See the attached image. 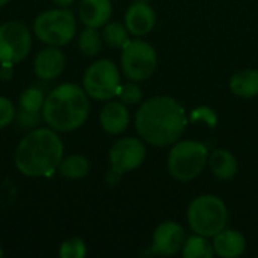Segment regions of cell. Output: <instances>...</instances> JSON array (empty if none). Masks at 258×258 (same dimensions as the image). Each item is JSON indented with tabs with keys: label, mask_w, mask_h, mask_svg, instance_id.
<instances>
[{
	"label": "cell",
	"mask_w": 258,
	"mask_h": 258,
	"mask_svg": "<svg viewBox=\"0 0 258 258\" xmlns=\"http://www.w3.org/2000/svg\"><path fill=\"white\" fill-rule=\"evenodd\" d=\"M3 255H5V251H3V249H2V248H0V258L3 257Z\"/></svg>",
	"instance_id": "cell-32"
},
{
	"label": "cell",
	"mask_w": 258,
	"mask_h": 258,
	"mask_svg": "<svg viewBox=\"0 0 258 258\" xmlns=\"http://www.w3.org/2000/svg\"><path fill=\"white\" fill-rule=\"evenodd\" d=\"M187 222L195 234L213 237L227 227V206L216 195H200L187 207Z\"/></svg>",
	"instance_id": "cell-5"
},
{
	"label": "cell",
	"mask_w": 258,
	"mask_h": 258,
	"mask_svg": "<svg viewBox=\"0 0 258 258\" xmlns=\"http://www.w3.org/2000/svg\"><path fill=\"white\" fill-rule=\"evenodd\" d=\"M33 33L45 45L63 47L77 33V21L68 8H54L41 12L33 20Z\"/></svg>",
	"instance_id": "cell-4"
},
{
	"label": "cell",
	"mask_w": 258,
	"mask_h": 258,
	"mask_svg": "<svg viewBox=\"0 0 258 258\" xmlns=\"http://www.w3.org/2000/svg\"><path fill=\"white\" fill-rule=\"evenodd\" d=\"M42 119V113H38V112H29V110H23L20 109L17 113H15V124L20 130H24V132H32L35 130L39 122Z\"/></svg>",
	"instance_id": "cell-25"
},
{
	"label": "cell",
	"mask_w": 258,
	"mask_h": 258,
	"mask_svg": "<svg viewBox=\"0 0 258 258\" xmlns=\"http://www.w3.org/2000/svg\"><path fill=\"white\" fill-rule=\"evenodd\" d=\"M190 121H204L209 127H215L218 124V116L210 107L201 106L190 113Z\"/></svg>",
	"instance_id": "cell-28"
},
{
	"label": "cell",
	"mask_w": 258,
	"mask_h": 258,
	"mask_svg": "<svg viewBox=\"0 0 258 258\" xmlns=\"http://www.w3.org/2000/svg\"><path fill=\"white\" fill-rule=\"evenodd\" d=\"M9 2H11V0H0V8H2V6H5V5H8Z\"/></svg>",
	"instance_id": "cell-31"
},
{
	"label": "cell",
	"mask_w": 258,
	"mask_h": 258,
	"mask_svg": "<svg viewBox=\"0 0 258 258\" xmlns=\"http://www.w3.org/2000/svg\"><path fill=\"white\" fill-rule=\"evenodd\" d=\"M209 166L213 175L219 180H231L239 169L237 159L225 148H218L209 154Z\"/></svg>",
	"instance_id": "cell-17"
},
{
	"label": "cell",
	"mask_w": 258,
	"mask_h": 258,
	"mask_svg": "<svg viewBox=\"0 0 258 258\" xmlns=\"http://www.w3.org/2000/svg\"><path fill=\"white\" fill-rule=\"evenodd\" d=\"M116 97L124 104H138L142 100V89L139 88L138 82H130L125 85H121Z\"/></svg>",
	"instance_id": "cell-26"
},
{
	"label": "cell",
	"mask_w": 258,
	"mask_h": 258,
	"mask_svg": "<svg viewBox=\"0 0 258 258\" xmlns=\"http://www.w3.org/2000/svg\"><path fill=\"white\" fill-rule=\"evenodd\" d=\"M209 237H204L201 234H194L186 239L181 254L184 258H212L215 251L213 245L207 240Z\"/></svg>",
	"instance_id": "cell-20"
},
{
	"label": "cell",
	"mask_w": 258,
	"mask_h": 258,
	"mask_svg": "<svg viewBox=\"0 0 258 258\" xmlns=\"http://www.w3.org/2000/svg\"><path fill=\"white\" fill-rule=\"evenodd\" d=\"M86 243L80 237H71L62 242L59 246V257L60 258H83L86 255Z\"/></svg>",
	"instance_id": "cell-24"
},
{
	"label": "cell",
	"mask_w": 258,
	"mask_h": 258,
	"mask_svg": "<svg viewBox=\"0 0 258 258\" xmlns=\"http://www.w3.org/2000/svg\"><path fill=\"white\" fill-rule=\"evenodd\" d=\"M63 142L50 127H36L17 145L14 162L20 174L30 178L51 175L63 159Z\"/></svg>",
	"instance_id": "cell-2"
},
{
	"label": "cell",
	"mask_w": 258,
	"mask_h": 258,
	"mask_svg": "<svg viewBox=\"0 0 258 258\" xmlns=\"http://www.w3.org/2000/svg\"><path fill=\"white\" fill-rule=\"evenodd\" d=\"M103 41L112 47V48H124V45L130 41V32L125 27V24L118 23V21H112V23H106L103 26Z\"/></svg>",
	"instance_id": "cell-21"
},
{
	"label": "cell",
	"mask_w": 258,
	"mask_h": 258,
	"mask_svg": "<svg viewBox=\"0 0 258 258\" xmlns=\"http://www.w3.org/2000/svg\"><path fill=\"white\" fill-rule=\"evenodd\" d=\"M147 159V148L144 142L138 138H122L118 139L110 151H109V162H110V172L109 181L113 184L119 177L125 172L135 171Z\"/></svg>",
	"instance_id": "cell-9"
},
{
	"label": "cell",
	"mask_w": 258,
	"mask_h": 258,
	"mask_svg": "<svg viewBox=\"0 0 258 258\" xmlns=\"http://www.w3.org/2000/svg\"><path fill=\"white\" fill-rule=\"evenodd\" d=\"M15 106L12 104V101L6 97H2L0 95V128H5L8 127L14 118H15Z\"/></svg>",
	"instance_id": "cell-27"
},
{
	"label": "cell",
	"mask_w": 258,
	"mask_h": 258,
	"mask_svg": "<svg viewBox=\"0 0 258 258\" xmlns=\"http://www.w3.org/2000/svg\"><path fill=\"white\" fill-rule=\"evenodd\" d=\"M157 67V53L154 47L144 39H130L121 53V70L132 82L150 79Z\"/></svg>",
	"instance_id": "cell-8"
},
{
	"label": "cell",
	"mask_w": 258,
	"mask_h": 258,
	"mask_svg": "<svg viewBox=\"0 0 258 258\" xmlns=\"http://www.w3.org/2000/svg\"><path fill=\"white\" fill-rule=\"evenodd\" d=\"M12 67H14V65L0 63V77H2L3 80H9V79L12 77V73H14Z\"/></svg>",
	"instance_id": "cell-29"
},
{
	"label": "cell",
	"mask_w": 258,
	"mask_h": 258,
	"mask_svg": "<svg viewBox=\"0 0 258 258\" xmlns=\"http://www.w3.org/2000/svg\"><path fill=\"white\" fill-rule=\"evenodd\" d=\"M213 251L222 258L240 257L246 249V240L240 231L224 228L213 236Z\"/></svg>",
	"instance_id": "cell-16"
},
{
	"label": "cell",
	"mask_w": 258,
	"mask_h": 258,
	"mask_svg": "<svg viewBox=\"0 0 258 258\" xmlns=\"http://www.w3.org/2000/svg\"><path fill=\"white\" fill-rule=\"evenodd\" d=\"M57 169H59L60 175L68 178V180H80V178H85L89 174L91 165H89V160L85 156L71 154V156L63 157L60 160Z\"/></svg>",
	"instance_id": "cell-19"
},
{
	"label": "cell",
	"mask_w": 258,
	"mask_h": 258,
	"mask_svg": "<svg viewBox=\"0 0 258 258\" xmlns=\"http://www.w3.org/2000/svg\"><path fill=\"white\" fill-rule=\"evenodd\" d=\"M65 70V54L60 47L47 45L42 48L33 60V71L42 80H54Z\"/></svg>",
	"instance_id": "cell-13"
},
{
	"label": "cell",
	"mask_w": 258,
	"mask_h": 258,
	"mask_svg": "<svg viewBox=\"0 0 258 258\" xmlns=\"http://www.w3.org/2000/svg\"><path fill=\"white\" fill-rule=\"evenodd\" d=\"M184 228L172 221L162 222L153 233V251L162 255H175L183 249L186 242Z\"/></svg>",
	"instance_id": "cell-11"
},
{
	"label": "cell",
	"mask_w": 258,
	"mask_h": 258,
	"mask_svg": "<svg viewBox=\"0 0 258 258\" xmlns=\"http://www.w3.org/2000/svg\"><path fill=\"white\" fill-rule=\"evenodd\" d=\"M230 89L242 98H254L258 95V70L246 68L234 73L230 79Z\"/></svg>",
	"instance_id": "cell-18"
},
{
	"label": "cell",
	"mask_w": 258,
	"mask_h": 258,
	"mask_svg": "<svg viewBox=\"0 0 258 258\" xmlns=\"http://www.w3.org/2000/svg\"><path fill=\"white\" fill-rule=\"evenodd\" d=\"M91 110L89 95L76 83H60L45 95L42 119L60 133L74 132L85 124Z\"/></svg>",
	"instance_id": "cell-3"
},
{
	"label": "cell",
	"mask_w": 258,
	"mask_h": 258,
	"mask_svg": "<svg viewBox=\"0 0 258 258\" xmlns=\"http://www.w3.org/2000/svg\"><path fill=\"white\" fill-rule=\"evenodd\" d=\"M121 88L118 67L109 59H98L91 63L83 74V89L91 98L100 101L113 100Z\"/></svg>",
	"instance_id": "cell-7"
},
{
	"label": "cell",
	"mask_w": 258,
	"mask_h": 258,
	"mask_svg": "<svg viewBox=\"0 0 258 258\" xmlns=\"http://www.w3.org/2000/svg\"><path fill=\"white\" fill-rule=\"evenodd\" d=\"M130 124V113L127 104L122 101L109 100L100 112V125L109 135L122 133Z\"/></svg>",
	"instance_id": "cell-14"
},
{
	"label": "cell",
	"mask_w": 258,
	"mask_h": 258,
	"mask_svg": "<svg viewBox=\"0 0 258 258\" xmlns=\"http://www.w3.org/2000/svg\"><path fill=\"white\" fill-rule=\"evenodd\" d=\"M54 5H57V6H60V8H68L74 0H51Z\"/></svg>",
	"instance_id": "cell-30"
},
{
	"label": "cell",
	"mask_w": 258,
	"mask_h": 258,
	"mask_svg": "<svg viewBox=\"0 0 258 258\" xmlns=\"http://www.w3.org/2000/svg\"><path fill=\"white\" fill-rule=\"evenodd\" d=\"M124 24L128 29L130 35L141 38L148 35L156 26V12L154 9L144 2H136L128 6L124 15Z\"/></svg>",
	"instance_id": "cell-12"
},
{
	"label": "cell",
	"mask_w": 258,
	"mask_h": 258,
	"mask_svg": "<svg viewBox=\"0 0 258 258\" xmlns=\"http://www.w3.org/2000/svg\"><path fill=\"white\" fill-rule=\"evenodd\" d=\"M209 163V150L198 141H177L168 154V171L178 181L195 180Z\"/></svg>",
	"instance_id": "cell-6"
},
{
	"label": "cell",
	"mask_w": 258,
	"mask_h": 258,
	"mask_svg": "<svg viewBox=\"0 0 258 258\" xmlns=\"http://www.w3.org/2000/svg\"><path fill=\"white\" fill-rule=\"evenodd\" d=\"M32 50V33L20 21L0 24V63L15 65Z\"/></svg>",
	"instance_id": "cell-10"
},
{
	"label": "cell",
	"mask_w": 258,
	"mask_h": 258,
	"mask_svg": "<svg viewBox=\"0 0 258 258\" xmlns=\"http://www.w3.org/2000/svg\"><path fill=\"white\" fill-rule=\"evenodd\" d=\"M77 42H79V50L85 56H95L101 48L103 36L98 33V30L95 27H86L79 35Z\"/></svg>",
	"instance_id": "cell-23"
},
{
	"label": "cell",
	"mask_w": 258,
	"mask_h": 258,
	"mask_svg": "<svg viewBox=\"0 0 258 258\" xmlns=\"http://www.w3.org/2000/svg\"><path fill=\"white\" fill-rule=\"evenodd\" d=\"M44 103H45V94H44L42 89H39L36 86H30V88L24 89L20 94V98H18L20 109L29 110V112L41 113L42 107H44Z\"/></svg>",
	"instance_id": "cell-22"
},
{
	"label": "cell",
	"mask_w": 258,
	"mask_h": 258,
	"mask_svg": "<svg viewBox=\"0 0 258 258\" xmlns=\"http://www.w3.org/2000/svg\"><path fill=\"white\" fill-rule=\"evenodd\" d=\"M110 0H80L79 18L86 27H103L112 17Z\"/></svg>",
	"instance_id": "cell-15"
},
{
	"label": "cell",
	"mask_w": 258,
	"mask_h": 258,
	"mask_svg": "<svg viewBox=\"0 0 258 258\" xmlns=\"http://www.w3.org/2000/svg\"><path fill=\"white\" fill-rule=\"evenodd\" d=\"M189 118L184 107L169 95H156L141 104L135 116L139 138L153 147H169L180 141Z\"/></svg>",
	"instance_id": "cell-1"
}]
</instances>
